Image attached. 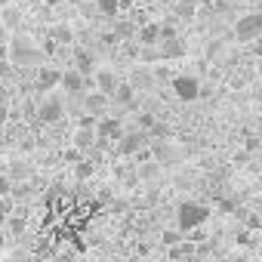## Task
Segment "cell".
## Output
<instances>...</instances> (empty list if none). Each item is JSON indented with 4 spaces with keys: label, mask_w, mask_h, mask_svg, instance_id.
I'll return each instance as SVG.
<instances>
[{
    "label": "cell",
    "mask_w": 262,
    "mask_h": 262,
    "mask_svg": "<svg viewBox=\"0 0 262 262\" xmlns=\"http://www.w3.org/2000/svg\"><path fill=\"white\" fill-rule=\"evenodd\" d=\"M7 117H10V111H7L4 105H0V126H4V123H7Z\"/></svg>",
    "instance_id": "obj_35"
},
{
    "label": "cell",
    "mask_w": 262,
    "mask_h": 262,
    "mask_svg": "<svg viewBox=\"0 0 262 262\" xmlns=\"http://www.w3.org/2000/svg\"><path fill=\"white\" fill-rule=\"evenodd\" d=\"M93 142H96L93 126H80L77 133H74V148H80V151H90V148H93Z\"/></svg>",
    "instance_id": "obj_8"
},
{
    "label": "cell",
    "mask_w": 262,
    "mask_h": 262,
    "mask_svg": "<svg viewBox=\"0 0 262 262\" xmlns=\"http://www.w3.org/2000/svg\"><path fill=\"white\" fill-rule=\"evenodd\" d=\"M99 136H102V139H117V136H120V123L111 120V117L102 120V123H99Z\"/></svg>",
    "instance_id": "obj_15"
},
{
    "label": "cell",
    "mask_w": 262,
    "mask_h": 262,
    "mask_svg": "<svg viewBox=\"0 0 262 262\" xmlns=\"http://www.w3.org/2000/svg\"><path fill=\"white\" fill-rule=\"evenodd\" d=\"M4 56H7V47H4V43H0V59H4Z\"/></svg>",
    "instance_id": "obj_37"
},
{
    "label": "cell",
    "mask_w": 262,
    "mask_h": 262,
    "mask_svg": "<svg viewBox=\"0 0 262 262\" xmlns=\"http://www.w3.org/2000/svg\"><path fill=\"white\" fill-rule=\"evenodd\" d=\"M96 83H99V90H102L105 96H111V93H114V86H117V80H114V71H108V68H99V71H96Z\"/></svg>",
    "instance_id": "obj_9"
},
{
    "label": "cell",
    "mask_w": 262,
    "mask_h": 262,
    "mask_svg": "<svg viewBox=\"0 0 262 262\" xmlns=\"http://www.w3.org/2000/svg\"><path fill=\"white\" fill-rule=\"evenodd\" d=\"M108 99H111V96H105L102 90H96V93H90V96H86V108H90L93 114H99V111H105V108H108Z\"/></svg>",
    "instance_id": "obj_11"
},
{
    "label": "cell",
    "mask_w": 262,
    "mask_h": 262,
    "mask_svg": "<svg viewBox=\"0 0 262 262\" xmlns=\"http://www.w3.org/2000/svg\"><path fill=\"white\" fill-rule=\"evenodd\" d=\"M74 4H83V0H74Z\"/></svg>",
    "instance_id": "obj_41"
},
{
    "label": "cell",
    "mask_w": 262,
    "mask_h": 262,
    "mask_svg": "<svg viewBox=\"0 0 262 262\" xmlns=\"http://www.w3.org/2000/svg\"><path fill=\"white\" fill-rule=\"evenodd\" d=\"M241 219L247 222V228H250V231H259V228H262V219H259L256 213H250V210H244V216H241Z\"/></svg>",
    "instance_id": "obj_21"
},
{
    "label": "cell",
    "mask_w": 262,
    "mask_h": 262,
    "mask_svg": "<svg viewBox=\"0 0 262 262\" xmlns=\"http://www.w3.org/2000/svg\"><path fill=\"white\" fill-rule=\"evenodd\" d=\"M176 16L179 19H194V13H198V0H176Z\"/></svg>",
    "instance_id": "obj_14"
},
{
    "label": "cell",
    "mask_w": 262,
    "mask_h": 262,
    "mask_svg": "<svg viewBox=\"0 0 262 262\" xmlns=\"http://www.w3.org/2000/svg\"><path fill=\"white\" fill-rule=\"evenodd\" d=\"M10 188H13V182L7 176H0V194H10Z\"/></svg>",
    "instance_id": "obj_31"
},
{
    "label": "cell",
    "mask_w": 262,
    "mask_h": 262,
    "mask_svg": "<svg viewBox=\"0 0 262 262\" xmlns=\"http://www.w3.org/2000/svg\"><path fill=\"white\" fill-rule=\"evenodd\" d=\"M74 62H77V71H80L83 77L93 71V56H90L86 50H77V53H74Z\"/></svg>",
    "instance_id": "obj_16"
},
{
    "label": "cell",
    "mask_w": 262,
    "mask_h": 262,
    "mask_svg": "<svg viewBox=\"0 0 262 262\" xmlns=\"http://www.w3.org/2000/svg\"><path fill=\"white\" fill-rule=\"evenodd\" d=\"M191 253H194V247H191L188 241H176V244H173V250H170V256H173V259H176V256H191Z\"/></svg>",
    "instance_id": "obj_20"
},
{
    "label": "cell",
    "mask_w": 262,
    "mask_h": 262,
    "mask_svg": "<svg viewBox=\"0 0 262 262\" xmlns=\"http://www.w3.org/2000/svg\"><path fill=\"white\" fill-rule=\"evenodd\" d=\"M234 34H237L241 40H253V37H259V34H262V16H259V13L241 16V19L234 22Z\"/></svg>",
    "instance_id": "obj_3"
},
{
    "label": "cell",
    "mask_w": 262,
    "mask_h": 262,
    "mask_svg": "<svg viewBox=\"0 0 262 262\" xmlns=\"http://www.w3.org/2000/svg\"><path fill=\"white\" fill-rule=\"evenodd\" d=\"M139 40H142L145 47L158 43V40H161V31H158V25H142V31H139Z\"/></svg>",
    "instance_id": "obj_17"
},
{
    "label": "cell",
    "mask_w": 262,
    "mask_h": 262,
    "mask_svg": "<svg viewBox=\"0 0 262 262\" xmlns=\"http://www.w3.org/2000/svg\"><path fill=\"white\" fill-rule=\"evenodd\" d=\"M111 99H114V102H123V105L133 102V86H129V83H117L114 93H111Z\"/></svg>",
    "instance_id": "obj_19"
},
{
    "label": "cell",
    "mask_w": 262,
    "mask_h": 262,
    "mask_svg": "<svg viewBox=\"0 0 262 262\" xmlns=\"http://www.w3.org/2000/svg\"><path fill=\"white\" fill-rule=\"evenodd\" d=\"M182 53H185V47H182L176 37H167L164 47H161V59H176V56H182Z\"/></svg>",
    "instance_id": "obj_12"
},
{
    "label": "cell",
    "mask_w": 262,
    "mask_h": 262,
    "mask_svg": "<svg viewBox=\"0 0 262 262\" xmlns=\"http://www.w3.org/2000/svg\"><path fill=\"white\" fill-rule=\"evenodd\" d=\"M173 93H176L182 102H194V99L201 96V83H198V77L182 74V77H173Z\"/></svg>",
    "instance_id": "obj_4"
},
{
    "label": "cell",
    "mask_w": 262,
    "mask_h": 262,
    "mask_svg": "<svg viewBox=\"0 0 262 262\" xmlns=\"http://www.w3.org/2000/svg\"><path fill=\"white\" fill-rule=\"evenodd\" d=\"M7 4H13V0H0V7H7Z\"/></svg>",
    "instance_id": "obj_39"
},
{
    "label": "cell",
    "mask_w": 262,
    "mask_h": 262,
    "mask_svg": "<svg viewBox=\"0 0 262 262\" xmlns=\"http://www.w3.org/2000/svg\"><path fill=\"white\" fill-rule=\"evenodd\" d=\"M0 142H4V133H0Z\"/></svg>",
    "instance_id": "obj_40"
},
{
    "label": "cell",
    "mask_w": 262,
    "mask_h": 262,
    "mask_svg": "<svg viewBox=\"0 0 262 262\" xmlns=\"http://www.w3.org/2000/svg\"><path fill=\"white\" fill-rule=\"evenodd\" d=\"M96 201H99V204H111V201H114V188H111V185H105V188H99V194H96Z\"/></svg>",
    "instance_id": "obj_25"
},
{
    "label": "cell",
    "mask_w": 262,
    "mask_h": 262,
    "mask_svg": "<svg viewBox=\"0 0 262 262\" xmlns=\"http://www.w3.org/2000/svg\"><path fill=\"white\" fill-rule=\"evenodd\" d=\"M247 155H250V151H237V155H234V164H244V161H247Z\"/></svg>",
    "instance_id": "obj_36"
},
{
    "label": "cell",
    "mask_w": 262,
    "mask_h": 262,
    "mask_svg": "<svg viewBox=\"0 0 262 262\" xmlns=\"http://www.w3.org/2000/svg\"><path fill=\"white\" fill-rule=\"evenodd\" d=\"M53 86H59V71H56V68H40V74H37V90H53Z\"/></svg>",
    "instance_id": "obj_10"
},
{
    "label": "cell",
    "mask_w": 262,
    "mask_h": 262,
    "mask_svg": "<svg viewBox=\"0 0 262 262\" xmlns=\"http://www.w3.org/2000/svg\"><path fill=\"white\" fill-rule=\"evenodd\" d=\"M62 114H65V108H62L59 99H47V102L40 105V120H43V123H56Z\"/></svg>",
    "instance_id": "obj_7"
},
{
    "label": "cell",
    "mask_w": 262,
    "mask_h": 262,
    "mask_svg": "<svg viewBox=\"0 0 262 262\" xmlns=\"http://www.w3.org/2000/svg\"><path fill=\"white\" fill-rule=\"evenodd\" d=\"M59 86H65V93H80L83 90V74L74 71H59Z\"/></svg>",
    "instance_id": "obj_6"
},
{
    "label": "cell",
    "mask_w": 262,
    "mask_h": 262,
    "mask_svg": "<svg viewBox=\"0 0 262 262\" xmlns=\"http://www.w3.org/2000/svg\"><path fill=\"white\" fill-rule=\"evenodd\" d=\"M259 148V136H247V151H256Z\"/></svg>",
    "instance_id": "obj_32"
},
{
    "label": "cell",
    "mask_w": 262,
    "mask_h": 262,
    "mask_svg": "<svg viewBox=\"0 0 262 262\" xmlns=\"http://www.w3.org/2000/svg\"><path fill=\"white\" fill-rule=\"evenodd\" d=\"M0 25H4L7 31H16V28H19V10H13V7L7 4L4 13H0Z\"/></svg>",
    "instance_id": "obj_13"
},
{
    "label": "cell",
    "mask_w": 262,
    "mask_h": 262,
    "mask_svg": "<svg viewBox=\"0 0 262 262\" xmlns=\"http://www.w3.org/2000/svg\"><path fill=\"white\" fill-rule=\"evenodd\" d=\"M117 10H120L117 0H99V13L102 16H117Z\"/></svg>",
    "instance_id": "obj_22"
},
{
    "label": "cell",
    "mask_w": 262,
    "mask_h": 262,
    "mask_svg": "<svg viewBox=\"0 0 262 262\" xmlns=\"http://www.w3.org/2000/svg\"><path fill=\"white\" fill-rule=\"evenodd\" d=\"M28 173H31L28 167H13V176H19V179H22V176H28Z\"/></svg>",
    "instance_id": "obj_33"
},
{
    "label": "cell",
    "mask_w": 262,
    "mask_h": 262,
    "mask_svg": "<svg viewBox=\"0 0 262 262\" xmlns=\"http://www.w3.org/2000/svg\"><path fill=\"white\" fill-rule=\"evenodd\" d=\"M237 244H253V237H250V231H241V234H237Z\"/></svg>",
    "instance_id": "obj_34"
},
{
    "label": "cell",
    "mask_w": 262,
    "mask_h": 262,
    "mask_svg": "<svg viewBox=\"0 0 262 262\" xmlns=\"http://www.w3.org/2000/svg\"><path fill=\"white\" fill-rule=\"evenodd\" d=\"M158 31H161V40H167V37H176V28L167 22V25H158Z\"/></svg>",
    "instance_id": "obj_28"
},
{
    "label": "cell",
    "mask_w": 262,
    "mask_h": 262,
    "mask_svg": "<svg viewBox=\"0 0 262 262\" xmlns=\"http://www.w3.org/2000/svg\"><path fill=\"white\" fill-rule=\"evenodd\" d=\"M151 123H155V114H139V126L142 129H148Z\"/></svg>",
    "instance_id": "obj_30"
},
{
    "label": "cell",
    "mask_w": 262,
    "mask_h": 262,
    "mask_svg": "<svg viewBox=\"0 0 262 262\" xmlns=\"http://www.w3.org/2000/svg\"><path fill=\"white\" fill-rule=\"evenodd\" d=\"M136 176H139V179H155V176H158V164H142Z\"/></svg>",
    "instance_id": "obj_24"
},
{
    "label": "cell",
    "mask_w": 262,
    "mask_h": 262,
    "mask_svg": "<svg viewBox=\"0 0 262 262\" xmlns=\"http://www.w3.org/2000/svg\"><path fill=\"white\" fill-rule=\"evenodd\" d=\"M10 231H13V234H22V231H25V222H22V219H10Z\"/></svg>",
    "instance_id": "obj_29"
},
{
    "label": "cell",
    "mask_w": 262,
    "mask_h": 262,
    "mask_svg": "<svg viewBox=\"0 0 262 262\" xmlns=\"http://www.w3.org/2000/svg\"><path fill=\"white\" fill-rule=\"evenodd\" d=\"M62 158H65V161H68V164H77V161H80V158H83V151H80V148H68V151H65V155H62Z\"/></svg>",
    "instance_id": "obj_27"
},
{
    "label": "cell",
    "mask_w": 262,
    "mask_h": 262,
    "mask_svg": "<svg viewBox=\"0 0 262 262\" xmlns=\"http://www.w3.org/2000/svg\"><path fill=\"white\" fill-rule=\"evenodd\" d=\"M10 56H13L16 65H37V62H40V50H37L28 37H13Z\"/></svg>",
    "instance_id": "obj_2"
},
{
    "label": "cell",
    "mask_w": 262,
    "mask_h": 262,
    "mask_svg": "<svg viewBox=\"0 0 262 262\" xmlns=\"http://www.w3.org/2000/svg\"><path fill=\"white\" fill-rule=\"evenodd\" d=\"M207 219H210V207H207V204H198V201H185V204H179V210H176L179 231H194V228L204 225Z\"/></svg>",
    "instance_id": "obj_1"
},
{
    "label": "cell",
    "mask_w": 262,
    "mask_h": 262,
    "mask_svg": "<svg viewBox=\"0 0 262 262\" xmlns=\"http://www.w3.org/2000/svg\"><path fill=\"white\" fill-rule=\"evenodd\" d=\"M117 139H120V145H117L120 155H139V148L145 145V133H139V129H136V133H126V136L120 133Z\"/></svg>",
    "instance_id": "obj_5"
},
{
    "label": "cell",
    "mask_w": 262,
    "mask_h": 262,
    "mask_svg": "<svg viewBox=\"0 0 262 262\" xmlns=\"http://www.w3.org/2000/svg\"><path fill=\"white\" fill-rule=\"evenodd\" d=\"M161 241H164L167 247H173L176 241H182V231H164V234H161Z\"/></svg>",
    "instance_id": "obj_26"
},
{
    "label": "cell",
    "mask_w": 262,
    "mask_h": 262,
    "mask_svg": "<svg viewBox=\"0 0 262 262\" xmlns=\"http://www.w3.org/2000/svg\"><path fill=\"white\" fill-rule=\"evenodd\" d=\"M93 170H96V164H93V158H86V161L80 158V161H77V167H74V176H77V179L83 182V179H90V176H93Z\"/></svg>",
    "instance_id": "obj_18"
},
{
    "label": "cell",
    "mask_w": 262,
    "mask_h": 262,
    "mask_svg": "<svg viewBox=\"0 0 262 262\" xmlns=\"http://www.w3.org/2000/svg\"><path fill=\"white\" fill-rule=\"evenodd\" d=\"M47 4H50V7H56V4H62V0H47Z\"/></svg>",
    "instance_id": "obj_38"
},
{
    "label": "cell",
    "mask_w": 262,
    "mask_h": 262,
    "mask_svg": "<svg viewBox=\"0 0 262 262\" xmlns=\"http://www.w3.org/2000/svg\"><path fill=\"white\" fill-rule=\"evenodd\" d=\"M53 37H56V40H65V43H68V40H71L74 34H71V28H68V25H56V28H53Z\"/></svg>",
    "instance_id": "obj_23"
}]
</instances>
